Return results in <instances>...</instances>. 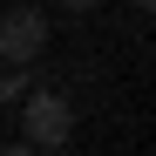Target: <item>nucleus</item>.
Segmentation results:
<instances>
[{"mask_svg":"<svg viewBox=\"0 0 156 156\" xmlns=\"http://www.w3.org/2000/svg\"><path fill=\"white\" fill-rule=\"evenodd\" d=\"M68 136H75V109H68L61 88L20 95V143H34V149H68Z\"/></svg>","mask_w":156,"mask_h":156,"instance_id":"f257e3e1","label":"nucleus"},{"mask_svg":"<svg viewBox=\"0 0 156 156\" xmlns=\"http://www.w3.org/2000/svg\"><path fill=\"white\" fill-rule=\"evenodd\" d=\"M48 48V14L41 7H7L0 14V61L7 68H34Z\"/></svg>","mask_w":156,"mask_h":156,"instance_id":"f03ea898","label":"nucleus"},{"mask_svg":"<svg viewBox=\"0 0 156 156\" xmlns=\"http://www.w3.org/2000/svg\"><path fill=\"white\" fill-rule=\"evenodd\" d=\"M27 95V68H0V102H20Z\"/></svg>","mask_w":156,"mask_h":156,"instance_id":"7ed1b4c3","label":"nucleus"},{"mask_svg":"<svg viewBox=\"0 0 156 156\" xmlns=\"http://www.w3.org/2000/svg\"><path fill=\"white\" fill-rule=\"evenodd\" d=\"M0 156H41L34 143H7V149H0Z\"/></svg>","mask_w":156,"mask_h":156,"instance_id":"20e7f679","label":"nucleus"},{"mask_svg":"<svg viewBox=\"0 0 156 156\" xmlns=\"http://www.w3.org/2000/svg\"><path fill=\"white\" fill-rule=\"evenodd\" d=\"M95 7V0H61V14H88Z\"/></svg>","mask_w":156,"mask_h":156,"instance_id":"39448f33","label":"nucleus"},{"mask_svg":"<svg viewBox=\"0 0 156 156\" xmlns=\"http://www.w3.org/2000/svg\"><path fill=\"white\" fill-rule=\"evenodd\" d=\"M129 7H149V0H129Z\"/></svg>","mask_w":156,"mask_h":156,"instance_id":"423d86ee","label":"nucleus"},{"mask_svg":"<svg viewBox=\"0 0 156 156\" xmlns=\"http://www.w3.org/2000/svg\"><path fill=\"white\" fill-rule=\"evenodd\" d=\"M48 156H68V149H48Z\"/></svg>","mask_w":156,"mask_h":156,"instance_id":"0eeeda50","label":"nucleus"}]
</instances>
